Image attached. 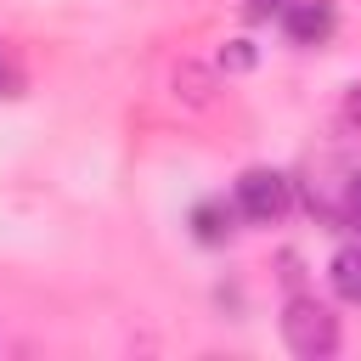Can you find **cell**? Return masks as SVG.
Instances as JSON below:
<instances>
[{"instance_id":"obj_1","label":"cell","mask_w":361,"mask_h":361,"mask_svg":"<svg viewBox=\"0 0 361 361\" xmlns=\"http://www.w3.org/2000/svg\"><path fill=\"white\" fill-rule=\"evenodd\" d=\"M282 338L299 361H327L338 350V316L327 305H316L310 293H293L282 310Z\"/></svg>"},{"instance_id":"obj_2","label":"cell","mask_w":361,"mask_h":361,"mask_svg":"<svg viewBox=\"0 0 361 361\" xmlns=\"http://www.w3.org/2000/svg\"><path fill=\"white\" fill-rule=\"evenodd\" d=\"M288 203H293V180L282 169H243L237 175V209H243V220L276 226L288 214Z\"/></svg>"},{"instance_id":"obj_3","label":"cell","mask_w":361,"mask_h":361,"mask_svg":"<svg viewBox=\"0 0 361 361\" xmlns=\"http://www.w3.org/2000/svg\"><path fill=\"white\" fill-rule=\"evenodd\" d=\"M333 0H288L282 6V28H288V39L293 45H322L327 34H333Z\"/></svg>"},{"instance_id":"obj_4","label":"cell","mask_w":361,"mask_h":361,"mask_svg":"<svg viewBox=\"0 0 361 361\" xmlns=\"http://www.w3.org/2000/svg\"><path fill=\"white\" fill-rule=\"evenodd\" d=\"M327 282H333V293H338L344 305H361V243H344V248L333 254Z\"/></svg>"},{"instance_id":"obj_5","label":"cell","mask_w":361,"mask_h":361,"mask_svg":"<svg viewBox=\"0 0 361 361\" xmlns=\"http://www.w3.org/2000/svg\"><path fill=\"white\" fill-rule=\"evenodd\" d=\"M192 237L209 243V248L226 243V237H231V209H226V203H197V209H192Z\"/></svg>"},{"instance_id":"obj_6","label":"cell","mask_w":361,"mask_h":361,"mask_svg":"<svg viewBox=\"0 0 361 361\" xmlns=\"http://www.w3.org/2000/svg\"><path fill=\"white\" fill-rule=\"evenodd\" d=\"M214 68H220V73H248V68H254V45H248V39H226L220 56H214Z\"/></svg>"},{"instance_id":"obj_7","label":"cell","mask_w":361,"mask_h":361,"mask_svg":"<svg viewBox=\"0 0 361 361\" xmlns=\"http://www.w3.org/2000/svg\"><path fill=\"white\" fill-rule=\"evenodd\" d=\"M0 96H23V68L6 45H0Z\"/></svg>"},{"instance_id":"obj_8","label":"cell","mask_w":361,"mask_h":361,"mask_svg":"<svg viewBox=\"0 0 361 361\" xmlns=\"http://www.w3.org/2000/svg\"><path fill=\"white\" fill-rule=\"evenodd\" d=\"M344 220H350V226H361V169L344 180Z\"/></svg>"},{"instance_id":"obj_9","label":"cell","mask_w":361,"mask_h":361,"mask_svg":"<svg viewBox=\"0 0 361 361\" xmlns=\"http://www.w3.org/2000/svg\"><path fill=\"white\" fill-rule=\"evenodd\" d=\"M338 118H344V130H361V85H350V90H344V107H338Z\"/></svg>"},{"instance_id":"obj_10","label":"cell","mask_w":361,"mask_h":361,"mask_svg":"<svg viewBox=\"0 0 361 361\" xmlns=\"http://www.w3.org/2000/svg\"><path fill=\"white\" fill-rule=\"evenodd\" d=\"M282 6H288V0H248V17H254V23H259V17H282Z\"/></svg>"}]
</instances>
